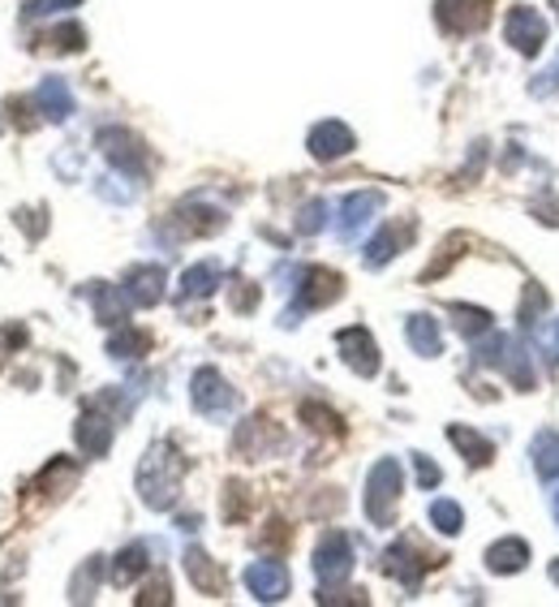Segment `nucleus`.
Masks as SVG:
<instances>
[{
  "label": "nucleus",
  "instance_id": "0eeeda50",
  "mask_svg": "<svg viewBox=\"0 0 559 607\" xmlns=\"http://www.w3.org/2000/svg\"><path fill=\"white\" fill-rule=\"evenodd\" d=\"M504 35H508V43H512L521 56H538L543 43H547V17H543L538 9H530V4H517V9H508V17H504Z\"/></svg>",
  "mask_w": 559,
  "mask_h": 607
},
{
  "label": "nucleus",
  "instance_id": "f3484780",
  "mask_svg": "<svg viewBox=\"0 0 559 607\" xmlns=\"http://www.w3.org/2000/svg\"><path fill=\"white\" fill-rule=\"evenodd\" d=\"M35 104H39V117L52 125H61L74 117V91H69L65 78H43L39 91H35Z\"/></svg>",
  "mask_w": 559,
  "mask_h": 607
},
{
  "label": "nucleus",
  "instance_id": "a211bd4d",
  "mask_svg": "<svg viewBox=\"0 0 559 607\" xmlns=\"http://www.w3.org/2000/svg\"><path fill=\"white\" fill-rule=\"evenodd\" d=\"M87 298H91V306H96V319H100V324H116V328H120V324H125V319H129V306H134V302H129V293H125V289H120V284H104V280H96V284H87Z\"/></svg>",
  "mask_w": 559,
  "mask_h": 607
},
{
  "label": "nucleus",
  "instance_id": "49530a36",
  "mask_svg": "<svg viewBox=\"0 0 559 607\" xmlns=\"http://www.w3.org/2000/svg\"><path fill=\"white\" fill-rule=\"evenodd\" d=\"M0 129H4V122H0Z\"/></svg>",
  "mask_w": 559,
  "mask_h": 607
},
{
  "label": "nucleus",
  "instance_id": "37998d69",
  "mask_svg": "<svg viewBox=\"0 0 559 607\" xmlns=\"http://www.w3.org/2000/svg\"><path fill=\"white\" fill-rule=\"evenodd\" d=\"M551 578H556V582H559V560H556V565H551Z\"/></svg>",
  "mask_w": 559,
  "mask_h": 607
},
{
  "label": "nucleus",
  "instance_id": "9b49d317",
  "mask_svg": "<svg viewBox=\"0 0 559 607\" xmlns=\"http://www.w3.org/2000/svg\"><path fill=\"white\" fill-rule=\"evenodd\" d=\"M245 586H250V595H254L258 604H280V599L289 595L293 578H289V569H284L280 560H254V565L245 569Z\"/></svg>",
  "mask_w": 559,
  "mask_h": 607
},
{
  "label": "nucleus",
  "instance_id": "bb28decb",
  "mask_svg": "<svg viewBox=\"0 0 559 607\" xmlns=\"http://www.w3.org/2000/svg\"><path fill=\"white\" fill-rule=\"evenodd\" d=\"M43 48H56V52H82V43H87V30L78 26V22H61V26H52L43 39H39Z\"/></svg>",
  "mask_w": 559,
  "mask_h": 607
},
{
  "label": "nucleus",
  "instance_id": "f8f14e48",
  "mask_svg": "<svg viewBox=\"0 0 559 607\" xmlns=\"http://www.w3.org/2000/svg\"><path fill=\"white\" fill-rule=\"evenodd\" d=\"M379 212H383V190H357V194H348L340 203V238L353 242Z\"/></svg>",
  "mask_w": 559,
  "mask_h": 607
},
{
  "label": "nucleus",
  "instance_id": "4468645a",
  "mask_svg": "<svg viewBox=\"0 0 559 607\" xmlns=\"http://www.w3.org/2000/svg\"><path fill=\"white\" fill-rule=\"evenodd\" d=\"M335 298H340V276L328 271V267H306L293 311H319V306H332Z\"/></svg>",
  "mask_w": 559,
  "mask_h": 607
},
{
  "label": "nucleus",
  "instance_id": "39448f33",
  "mask_svg": "<svg viewBox=\"0 0 559 607\" xmlns=\"http://www.w3.org/2000/svg\"><path fill=\"white\" fill-rule=\"evenodd\" d=\"M100 151L109 155V164L116 173H125V177H147L151 155H147V147H142L138 134H129V129H120V125H109V129H100Z\"/></svg>",
  "mask_w": 559,
  "mask_h": 607
},
{
  "label": "nucleus",
  "instance_id": "20e7f679",
  "mask_svg": "<svg viewBox=\"0 0 559 607\" xmlns=\"http://www.w3.org/2000/svg\"><path fill=\"white\" fill-rule=\"evenodd\" d=\"M109 405H112V396L109 392H100V396L82 409V418H78V427H74V435H78V444H82L87 457H109L112 435H116V414H109Z\"/></svg>",
  "mask_w": 559,
  "mask_h": 607
},
{
  "label": "nucleus",
  "instance_id": "c9c22d12",
  "mask_svg": "<svg viewBox=\"0 0 559 607\" xmlns=\"http://www.w3.org/2000/svg\"><path fill=\"white\" fill-rule=\"evenodd\" d=\"M556 91H559V61L547 74H538V78L530 83V96H538V100H547V96H556Z\"/></svg>",
  "mask_w": 559,
  "mask_h": 607
},
{
  "label": "nucleus",
  "instance_id": "7ed1b4c3",
  "mask_svg": "<svg viewBox=\"0 0 559 607\" xmlns=\"http://www.w3.org/2000/svg\"><path fill=\"white\" fill-rule=\"evenodd\" d=\"M190 401H194V409H199L203 418H212V422H220V418H228V414L237 409V392L228 388V379H224L216 366H199V370H194V379H190Z\"/></svg>",
  "mask_w": 559,
  "mask_h": 607
},
{
  "label": "nucleus",
  "instance_id": "c03bdc74",
  "mask_svg": "<svg viewBox=\"0 0 559 607\" xmlns=\"http://www.w3.org/2000/svg\"><path fill=\"white\" fill-rule=\"evenodd\" d=\"M551 9H556V17H559V0H551Z\"/></svg>",
  "mask_w": 559,
  "mask_h": 607
},
{
  "label": "nucleus",
  "instance_id": "1a4fd4ad",
  "mask_svg": "<svg viewBox=\"0 0 559 607\" xmlns=\"http://www.w3.org/2000/svg\"><path fill=\"white\" fill-rule=\"evenodd\" d=\"M335 350H340V358H344V366L353 375H361V379L379 375V345H374V337L366 328H340L335 332Z\"/></svg>",
  "mask_w": 559,
  "mask_h": 607
},
{
  "label": "nucleus",
  "instance_id": "412c9836",
  "mask_svg": "<svg viewBox=\"0 0 559 607\" xmlns=\"http://www.w3.org/2000/svg\"><path fill=\"white\" fill-rule=\"evenodd\" d=\"M220 280H224V267L216 263V258H203V263L186 267V276H181V302L216 293V284H220Z\"/></svg>",
  "mask_w": 559,
  "mask_h": 607
},
{
  "label": "nucleus",
  "instance_id": "7c9ffc66",
  "mask_svg": "<svg viewBox=\"0 0 559 607\" xmlns=\"http://www.w3.org/2000/svg\"><path fill=\"white\" fill-rule=\"evenodd\" d=\"M100 569H104V565H100V556L82 565V573L74 578V591H69V599H74V604H91V599H96V586H100Z\"/></svg>",
  "mask_w": 559,
  "mask_h": 607
},
{
  "label": "nucleus",
  "instance_id": "f704fd0d",
  "mask_svg": "<svg viewBox=\"0 0 559 607\" xmlns=\"http://www.w3.org/2000/svg\"><path fill=\"white\" fill-rule=\"evenodd\" d=\"M302 418H310V427H315V431H340V418H335L332 409H319L315 401H306V405H302Z\"/></svg>",
  "mask_w": 559,
  "mask_h": 607
},
{
  "label": "nucleus",
  "instance_id": "c756f323",
  "mask_svg": "<svg viewBox=\"0 0 559 607\" xmlns=\"http://www.w3.org/2000/svg\"><path fill=\"white\" fill-rule=\"evenodd\" d=\"M431 526L440 530V534H460V526H465V513H460V504L456 499H435L431 504Z\"/></svg>",
  "mask_w": 559,
  "mask_h": 607
},
{
  "label": "nucleus",
  "instance_id": "6e6552de",
  "mask_svg": "<svg viewBox=\"0 0 559 607\" xmlns=\"http://www.w3.org/2000/svg\"><path fill=\"white\" fill-rule=\"evenodd\" d=\"M435 22L452 35H478L491 22V0H435Z\"/></svg>",
  "mask_w": 559,
  "mask_h": 607
},
{
  "label": "nucleus",
  "instance_id": "dca6fc26",
  "mask_svg": "<svg viewBox=\"0 0 559 607\" xmlns=\"http://www.w3.org/2000/svg\"><path fill=\"white\" fill-rule=\"evenodd\" d=\"M414 242V220H405V225H388V229H379L366 250H361V263L366 267H388L396 254H401V245Z\"/></svg>",
  "mask_w": 559,
  "mask_h": 607
},
{
  "label": "nucleus",
  "instance_id": "b1692460",
  "mask_svg": "<svg viewBox=\"0 0 559 607\" xmlns=\"http://www.w3.org/2000/svg\"><path fill=\"white\" fill-rule=\"evenodd\" d=\"M447 440L465 453V461L469 466H486L491 457H495V444L491 440H482L478 431H469V427H447Z\"/></svg>",
  "mask_w": 559,
  "mask_h": 607
},
{
  "label": "nucleus",
  "instance_id": "2eb2a0df",
  "mask_svg": "<svg viewBox=\"0 0 559 607\" xmlns=\"http://www.w3.org/2000/svg\"><path fill=\"white\" fill-rule=\"evenodd\" d=\"M164 267L160 263H138V267H129L125 271V280H120V289L129 293V302L134 306H155L160 298H164Z\"/></svg>",
  "mask_w": 559,
  "mask_h": 607
},
{
  "label": "nucleus",
  "instance_id": "a19ab883",
  "mask_svg": "<svg viewBox=\"0 0 559 607\" xmlns=\"http://www.w3.org/2000/svg\"><path fill=\"white\" fill-rule=\"evenodd\" d=\"M177 526H181V530H186V534H194V530H199V526H203V517H199V513H194V517H181V521H177Z\"/></svg>",
  "mask_w": 559,
  "mask_h": 607
},
{
  "label": "nucleus",
  "instance_id": "9d476101",
  "mask_svg": "<svg viewBox=\"0 0 559 607\" xmlns=\"http://www.w3.org/2000/svg\"><path fill=\"white\" fill-rule=\"evenodd\" d=\"M435 560L431 556H422L409 539H401V543H392L388 552H383V573H392L405 591H418V582L427 578V569H431Z\"/></svg>",
  "mask_w": 559,
  "mask_h": 607
},
{
  "label": "nucleus",
  "instance_id": "ddd939ff",
  "mask_svg": "<svg viewBox=\"0 0 559 607\" xmlns=\"http://www.w3.org/2000/svg\"><path fill=\"white\" fill-rule=\"evenodd\" d=\"M306 147H310V155H315V160L332 164V160H344V155L357 147V138H353V129H348L344 122H319L315 129H310Z\"/></svg>",
  "mask_w": 559,
  "mask_h": 607
},
{
  "label": "nucleus",
  "instance_id": "2f4dec72",
  "mask_svg": "<svg viewBox=\"0 0 559 607\" xmlns=\"http://www.w3.org/2000/svg\"><path fill=\"white\" fill-rule=\"evenodd\" d=\"M328 225V203L323 199H310L302 212H297V233H306V238H315L319 229Z\"/></svg>",
  "mask_w": 559,
  "mask_h": 607
},
{
  "label": "nucleus",
  "instance_id": "aec40b11",
  "mask_svg": "<svg viewBox=\"0 0 559 607\" xmlns=\"http://www.w3.org/2000/svg\"><path fill=\"white\" fill-rule=\"evenodd\" d=\"M405 337H409L418 358H440L444 354V332H440V324L431 315H409L405 319Z\"/></svg>",
  "mask_w": 559,
  "mask_h": 607
},
{
  "label": "nucleus",
  "instance_id": "f03ea898",
  "mask_svg": "<svg viewBox=\"0 0 559 607\" xmlns=\"http://www.w3.org/2000/svg\"><path fill=\"white\" fill-rule=\"evenodd\" d=\"M401 486H405V470H401L396 457H383V461L370 466V475H366V499H361L370 526H392L396 521Z\"/></svg>",
  "mask_w": 559,
  "mask_h": 607
},
{
  "label": "nucleus",
  "instance_id": "423d86ee",
  "mask_svg": "<svg viewBox=\"0 0 559 607\" xmlns=\"http://www.w3.org/2000/svg\"><path fill=\"white\" fill-rule=\"evenodd\" d=\"M315 573H319L323 586L348 582V573H353V543H348L344 530H328L319 539V547H315Z\"/></svg>",
  "mask_w": 559,
  "mask_h": 607
},
{
  "label": "nucleus",
  "instance_id": "a18cd8bd",
  "mask_svg": "<svg viewBox=\"0 0 559 607\" xmlns=\"http://www.w3.org/2000/svg\"><path fill=\"white\" fill-rule=\"evenodd\" d=\"M556 354H559V328H556Z\"/></svg>",
  "mask_w": 559,
  "mask_h": 607
},
{
  "label": "nucleus",
  "instance_id": "4be33fe9",
  "mask_svg": "<svg viewBox=\"0 0 559 607\" xmlns=\"http://www.w3.org/2000/svg\"><path fill=\"white\" fill-rule=\"evenodd\" d=\"M530 565V543L525 539H504L486 552V569L491 573H521Z\"/></svg>",
  "mask_w": 559,
  "mask_h": 607
},
{
  "label": "nucleus",
  "instance_id": "4c0bfd02",
  "mask_svg": "<svg viewBox=\"0 0 559 607\" xmlns=\"http://www.w3.org/2000/svg\"><path fill=\"white\" fill-rule=\"evenodd\" d=\"M82 0H30L26 4V17H48V13H61V9H74Z\"/></svg>",
  "mask_w": 559,
  "mask_h": 607
},
{
  "label": "nucleus",
  "instance_id": "c85d7f7f",
  "mask_svg": "<svg viewBox=\"0 0 559 607\" xmlns=\"http://www.w3.org/2000/svg\"><path fill=\"white\" fill-rule=\"evenodd\" d=\"M452 315H456V332H465V337H486L491 332V315L482 311V306H452Z\"/></svg>",
  "mask_w": 559,
  "mask_h": 607
},
{
  "label": "nucleus",
  "instance_id": "473e14b6",
  "mask_svg": "<svg viewBox=\"0 0 559 607\" xmlns=\"http://www.w3.org/2000/svg\"><path fill=\"white\" fill-rule=\"evenodd\" d=\"M543 311H547V293H543L538 284H530V289H525V302H521V328H534Z\"/></svg>",
  "mask_w": 559,
  "mask_h": 607
},
{
  "label": "nucleus",
  "instance_id": "393cba45",
  "mask_svg": "<svg viewBox=\"0 0 559 607\" xmlns=\"http://www.w3.org/2000/svg\"><path fill=\"white\" fill-rule=\"evenodd\" d=\"M147 565H151V560H147V547H142V543H129L125 552H116L109 578L116 582V586H129V582H134V578H138Z\"/></svg>",
  "mask_w": 559,
  "mask_h": 607
},
{
  "label": "nucleus",
  "instance_id": "79ce46f5",
  "mask_svg": "<svg viewBox=\"0 0 559 607\" xmlns=\"http://www.w3.org/2000/svg\"><path fill=\"white\" fill-rule=\"evenodd\" d=\"M551 508H556V521H559V491H556V499H551Z\"/></svg>",
  "mask_w": 559,
  "mask_h": 607
},
{
  "label": "nucleus",
  "instance_id": "58836bf2",
  "mask_svg": "<svg viewBox=\"0 0 559 607\" xmlns=\"http://www.w3.org/2000/svg\"><path fill=\"white\" fill-rule=\"evenodd\" d=\"M151 604H173V595H168V582H164V578H160V582H155V586H147V595H142V599H138V607H151Z\"/></svg>",
  "mask_w": 559,
  "mask_h": 607
},
{
  "label": "nucleus",
  "instance_id": "cd10ccee",
  "mask_svg": "<svg viewBox=\"0 0 559 607\" xmlns=\"http://www.w3.org/2000/svg\"><path fill=\"white\" fill-rule=\"evenodd\" d=\"M78 483V466L69 461V457H56L43 475H39V486H43V495L52 491V495H65V486H74Z\"/></svg>",
  "mask_w": 559,
  "mask_h": 607
},
{
  "label": "nucleus",
  "instance_id": "f257e3e1",
  "mask_svg": "<svg viewBox=\"0 0 559 607\" xmlns=\"http://www.w3.org/2000/svg\"><path fill=\"white\" fill-rule=\"evenodd\" d=\"M181 479H186V457H181L168 440L151 444L147 457L138 461V495H142V504L155 508V513H168V508L177 504Z\"/></svg>",
  "mask_w": 559,
  "mask_h": 607
},
{
  "label": "nucleus",
  "instance_id": "e433bc0d",
  "mask_svg": "<svg viewBox=\"0 0 559 607\" xmlns=\"http://www.w3.org/2000/svg\"><path fill=\"white\" fill-rule=\"evenodd\" d=\"M414 466H418V483L427 486V491H431V486H440V479H444V475H440V466H435L431 457H422V453H414Z\"/></svg>",
  "mask_w": 559,
  "mask_h": 607
},
{
  "label": "nucleus",
  "instance_id": "5701e85b",
  "mask_svg": "<svg viewBox=\"0 0 559 607\" xmlns=\"http://www.w3.org/2000/svg\"><path fill=\"white\" fill-rule=\"evenodd\" d=\"M530 453H534V470H538V479L556 483V479H559V431H556V427L538 431Z\"/></svg>",
  "mask_w": 559,
  "mask_h": 607
},
{
  "label": "nucleus",
  "instance_id": "ea45409f",
  "mask_svg": "<svg viewBox=\"0 0 559 607\" xmlns=\"http://www.w3.org/2000/svg\"><path fill=\"white\" fill-rule=\"evenodd\" d=\"M538 216H543L547 225H559V203H543V207H538Z\"/></svg>",
  "mask_w": 559,
  "mask_h": 607
},
{
  "label": "nucleus",
  "instance_id": "6ab92c4d",
  "mask_svg": "<svg viewBox=\"0 0 559 607\" xmlns=\"http://www.w3.org/2000/svg\"><path fill=\"white\" fill-rule=\"evenodd\" d=\"M186 573H190V582H194V591L199 595H212V599H220L224 595V569L203 552V547H190L186 552Z\"/></svg>",
  "mask_w": 559,
  "mask_h": 607
},
{
  "label": "nucleus",
  "instance_id": "a878e982",
  "mask_svg": "<svg viewBox=\"0 0 559 607\" xmlns=\"http://www.w3.org/2000/svg\"><path fill=\"white\" fill-rule=\"evenodd\" d=\"M151 350V332H142V328H129V324H120V332L109 341V354L112 358H142Z\"/></svg>",
  "mask_w": 559,
  "mask_h": 607
},
{
  "label": "nucleus",
  "instance_id": "72a5a7b5",
  "mask_svg": "<svg viewBox=\"0 0 559 607\" xmlns=\"http://www.w3.org/2000/svg\"><path fill=\"white\" fill-rule=\"evenodd\" d=\"M245 504H250V499H245V486L241 483L224 486V517H228V521H241V517H245Z\"/></svg>",
  "mask_w": 559,
  "mask_h": 607
}]
</instances>
